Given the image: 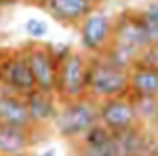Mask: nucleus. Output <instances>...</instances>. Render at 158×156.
<instances>
[{
	"label": "nucleus",
	"mask_w": 158,
	"mask_h": 156,
	"mask_svg": "<svg viewBox=\"0 0 158 156\" xmlns=\"http://www.w3.org/2000/svg\"><path fill=\"white\" fill-rule=\"evenodd\" d=\"M98 123H99V103L85 96L79 99L61 103L57 117L52 127L59 138L66 142H77Z\"/></svg>",
	"instance_id": "obj_1"
},
{
	"label": "nucleus",
	"mask_w": 158,
	"mask_h": 156,
	"mask_svg": "<svg viewBox=\"0 0 158 156\" xmlns=\"http://www.w3.org/2000/svg\"><path fill=\"white\" fill-rule=\"evenodd\" d=\"M132 99V105L136 109V116L140 127L153 130L158 134V97L153 96H132L129 94Z\"/></svg>",
	"instance_id": "obj_15"
},
{
	"label": "nucleus",
	"mask_w": 158,
	"mask_h": 156,
	"mask_svg": "<svg viewBox=\"0 0 158 156\" xmlns=\"http://www.w3.org/2000/svg\"><path fill=\"white\" fill-rule=\"evenodd\" d=\"M129 70L121 68L109 61L103 53L90 55V68H88V97L96 99L98 103L112 97L129 96Z\"/></svg>",
	"instance_id": "obj_2"
},
{
	"label": "nucleus",
	"mask_w": 158,
	"mask_h": 156,
	"mask_svg": "<svg viewBox=\"0 0 158 156\" xmlns=\"http://www.w3.org/2000/svg\"><path fill=\"white\" fill-rule=\"evenodd\" d=\"M76 30L79 35V48L88 55H101L114 40V15L98 7L79 22Z\"/></svg>",
	"instance_id": "obj_6"
},
{
	"label": "nucleus",
	"mask_w": 158,
	"mask_h": 156,
	"mask_svg": "<svg viewBox=\"0 0 158 156\" xmlns=\"http://www.w3.org/2000/svg\"><path fill=\"white\" fill-rule=\"evenodd\" d=\"M96 2H98V6H101V4H105L107 0H96Z\"/></svg>",
	"instance_id": "obj_20"
},
{
	"label": "nucleus",
	"mask_w": 158,
	"mask_h": 156,
	"mask_svg": "<svg viewBox=\"0 0 158 156\" xmlns=\"http://www.w3.org/2000/svg\"><path fill=\"white\" fill-rule=\"evenodd\" d=\"M39 7L61 26L77 28L79 22L99 6L96 0H42Z\"/></svg>",
	"instance_id": "obj_9"
},
{
	"label": "nucleus",
	"mask_w": 158,
	"mask_h": 156,
	"mask_svg": "<svg viewBox=\"0 0 158 156\" xmlns=\"http://www.w3.org/2000/svg\"><path fill=\"white\" fill-rule=\"evenodd\" d=\"M24 51L35 81V88L55 94L59 63H61V57L57 55L55 46L42 40H31L24 44Z\"/></svg>",
	"instance_id": "obj_4"
},
{
	"label": "nucleus",
	"mask_w": 158,
	"mask_h": 156,
	"mask_svg": "<svg viewBox=\"0 0 158 156\" xmlns=\"http://www.w3.org/2000/svg\"><path fill=\"white\" fill-rule=\"evenodd\" d=\"M0 88L26 96L35 88L24 46L0 48Z\"/></svg>",
	"instance_id": "obj_5"
},
{
	"label": "nucleus",
	"mask_w": 158,
	"mask_h": 156,
	"mask_svg": "<svg viewBox=\"0 0 158 156\" xmlns=\"http://www.w3.org/2000/svg\"><path fill=\"white\" fill-rule=\"evenodd\" d=\"M88 68L90 55L81 48H70V51L59 63L55 94L61 103L85 97L88 94Z\"/></svg>",
	"instance_id": "obj_3"
},
{
	"label": "nucleus",
	"mask_w": 158,
	"mask_h": 156,
	"mask_svg": "<svg viewBox=\"0 0 158 156\" xmlns=\"http://www.w3.org/2000/svg\"><path fill=\"white\" fill-rule=\"evenodd\" d=\"M112 42L132 51L136 57L147 46H151V39L145 31L140 9H125L114 15V40Z\"/></svg>",
	"instance_id": "obj_7"
},
{
	"label": "nucleus",
	"mask_w": 158,
	"mask_h": 156,
	"mask_svg": "<svg viewBox=\"0 0 158 156\" xmlns=\"http://www.w3.org/2000/svg\"><path fill=\"white\" fill-rule=\"evenodd\" d=\"M24 97H26V105H28V112H30L33 129L40 132V130H46L48 127H52L57 117L59 107H61L57 94L33 88Z\"/></svg>",
	"instance_id": "obj_10"
},
{
	"label": "nucleus",
	"mask_w": 158,
	"mask_h": 156,
	"mask_svg": "<svg viewBox=\"0 0 158 156\" xmlns=\"http://www.w3.org/2000/svg\"><path fill=\"white\" fill-rule=\"evenodd\" d=\"M129 88L132 96H153L158 97V70L142 64H132L129 70Z\"/></svg>",
	"instance_id": "obj_14"
},
{
	"label": "nucleus",
	"mask_w": 158,
	"mask_h": 156,
	"mask_svg": "<svg viewBox=\"0 0 158 156\" xmlns=\"http://www.w3.org/2000/svg\"><path fill=\"white\" fill-rule=\"evenodd\" d=\"M99 123L114 134L138 127L140 123H138L136 109L132 105L131 96H121V97L101 101L99 103Z\"/></svg>",
	"instance_id": "obj_8"
},
{
	"label": "nucleus",
	"mask_w": 158,
	"mask_h": 156,
	"mask_svg": "<svg viewBox=\"0 0 158 156\" xmlns=\"http://www.w3.org/2000/svg\"><path fill=\"white\" fill-rule=\"evenodd\" d=\"M76 156H116L114 151V132H110L101 123L94 125L81 140L74 142Z\"/></svg>",
	"instance_id": "obj_12"
},
{
	"label": "nucleus",
	"mask_w": 158,
	"mask_h": 156,
	"mask_svg": "<svg viewBox=\"0 0 158 156\" xmlns=\"http://www.w3.org/2000/svg\"><path fill=\"white\" fill-rule=\"evenodd\" d=\"M0 125L19 127V129H33L24 96L15 94L6 88H0Z\"/></svg>",
	"instance_id": "obj_11"
},
{
	"label": "nucleus",
	"mask_w": 158,
	"mask_h": 156,
	"mask_svg": "<svg viewBox=\"0 0 158 156\" xmlns=\"http://www.w3.org/2000/svg\"><path fill=\"white\" fill-rule=\"evenodd\" d=\"M134 64H142V66L158 70V44L147 46V48L138 55V61H136Z\"/></svg>",
	"instance_id": "obj_17"
},
{
	"label": "nucleus",
	"mask_w": 158,
	"mask_h": 156,
	"mask_svg": "<svg viewBox=\"0 0 158 156\" xmlns=\"http://www.w3.org/2000/svg\"><path fill=\"white\" fill-rule=\"evenodd\" d=\"M24 31H26V35L31 40H42V39L48 37L50 28H48V22L46 20L37 18V17H31V18H28L24 22Z\"/></svg>",
	"instance_id": "obj_16"
},
{
	"label": "nucleus",
	"mask_w": 158,
	"mask_h": 156,
	"mask_svg": "<svg viewBox=\"0 0 158 156\" xmlns=\"http://www.w3.org/2000/svg\"><path fill=\"white\" fill-rule=\"evenodd\" d=\"M37 130L0 125V156H28L37 143Z\"/></svg>",
	"instance_id": "obj_13"
},
{
	"label": "nucleus",
	"mask_w": 158,
	"mask_h": 156,
	"mask_svg": "<svg viewBox=\"0 0 158 156\" xmlns=\"http://www.w3.org/2000/svg\"><path fill=\"white\" fill-rule=\"evenodd\" d=\"M22 2H26V4H31V6H40V4H42V0H22Z\"/></svg>",
	"instance_id": "obj_19"
},
{
	"label": "nucleus",
	"mask_w": 158,
	"mask_h": 156,
	"mask_svg": "<svg viewBox=\"0 0 158 156\" xmlns=\"http://www.w3.org/2000/svg\"><path fill=\"white\" fill-rule=\"evenodd\" d=\"M39 156H59V153H57L55 147H48V149H44Z\"/></svg>",
	"instance_id": "obj_18"
}]
</instances>
